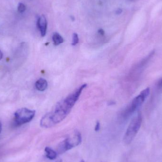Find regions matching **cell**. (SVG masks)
<instances>
[{
	"mask_svg": "<svg viewBox=\"0 0 162 162\" xmlns=\"http://www.w3.org/2000/svg\"><path fill=\"white\" fill-rule=\"evenodd\" d=\"M86 84H82L65 98L59 101L51 111L46 113L40 120V125L43 128H52L62 122L68 116L79 98Z\"/></svg>",
	"mask_w": 162,
	"mask_h": 162,
	"instance_id": "obj_1",
	"label": "cell"
},
{
	"mask_svg": "<svg viewBox=\"0 0 162 162\" xmlns=\"http://www.w3.org/2000/svg\"><path fill=\"white\" fill-rule=\"evenodd\" d=\"M150 88H147L135 97L121 114V118L122 120H127L132 115L135 111H136L142 106L150 94Z\"/></svg>",
	"mask_w": 162,
	"mask_h": 162,
	"instance_id": "obj_2",
	"label": "cell"
},
{
	"mask_svg": "<svg viewBox=\"0 0 162 162\" xmlns=\"http://www.w3.org/2000/svg\"><path fill=\"white\" fill-rule=\"evenodd\" d=\"M82 135L78 130H76L71 136L66 137L58 145L57 152L59 154H63L75 148L82 143Z\"/></svg>",
	"mask_w": 162,
	"mask_h": 162,
	"instance_id": "obj_3",
	"label": "cell"
},
{
	"mask_svg": "<svg viewBox=\"0 0 162 162\" xmlns=\"http://www.w3.org/2000/svg\"><path fill=\"white\" fill-rule=\"evenodd\" d=\"M142 121L141 113H139L133 118L128 126L123 137V141L125 144H129L134 139L141 127Z\"/></svg>",
	"mask_w": 162,
	"mask_h": 162,
	"instance_id": "obj_4",
	"label": "cell"
},
{
	"mask_svg": "<svg viewBox=\"0 0 162 162\" xmlns=\"http://www.w3.org/2000/svg\"><path fill=\"white\" fill-rule=\"evenodd\" d=\"M36 111L27 108L19 109L14 113V121L17 125L20 126L32 121L35 115Z\"/></svg>",
	"mask_w": 162,
	"mask_h": 162,
	"instance_id": "obj_5",
	"label": "cell"
},
{
	"mask_svg": "<svg viewBox=\"0 0 162 162\" xmlns=\"http://www.w3.org/2000/svg\"><path fill=\"white\" fill-rule=\"evenodd\" d=\"M37 25V27L40 31V34L42 37L45 36L47 30V21L45 16L42 15L38 19Z\"/></svg>",
	"mask_w": 162,
	"mask_h": 162,
	"instance_id": "obj_6",
	"label": "cell"
},
{
	"mask_svg": "<svg viewBox=\"0 0 162 162\" xmlns=\"http://www.w3.org/2000/svg\"><path fill=\"white\" fill-rule=\"evenodd\" d=\"M35 87L37 90L40 92H43L46 90L48 87L47 81L44 78H39L35 83Z\"/></svg>",
	"mask_w": 162,
	"mask_h": 162,
	"instance_id": "obj_7",
	"label": "cell"
},
{
	"mask_svg": "<svg viewBox=\"0 0 162 162\" xmlns=\"http://www.w3.org/2000/svg\"><path fill=\"white\" fill-rule=\"evenodd\" d=\"M45 152L46 158L50 160L56 159L57 156V152L50 147H45Z\"/></svg>",
	"mask_w": 162,
	"mask_h": 162,
	"instance_id": "obj_8",
	"label": "cell"
},
{
	"mask_svg": "<svg viewBox=\"0 0 162 162\" xmlns=\"http://www.w3.org/2000/svg\"><path fill=\"white\" fill-rule=\"evenodd\" d=\"M52 40L54 46H58L64 42V39L59 33L57 32L54 33L52 36Z\"/></svg>",
	"mask_w": 162,
	"mask_h": 162,
	"instance_id": "obj_9",
	"label": "cell"
},
{
	"mask_svg": "<svg viewBox=\"0 0 162 162\" xmlns=\"http://www.w3.org/2000/svg\"><path fill=\"white\" fill-rule=\"evenodd\" d=\"M79 42V39L78 37V34L77 33H73L72 36V45L73 46H75L76 45L78 44Z\"/></svg>",
	"mask_w": 162,
	"mask_h": 162,
	"instance_id": "obj_10",
	"label": "cell"
},
{
	"mask_svg": "<svg viewBox=\"0 0 162 162\" xmlns=\"http://www.w3.org/2000/svg\"><path fill=\"white\" fill-rule=\"evenodd\" d=\"M26 6L23 3H20L18 5V11L20 13H23L26 10Z\"/></svg>",
	"mask_w": 162,
	"mask_h": 162,
	"instance_id": "obj_11",
	"label": "cell"
},
{
	"mask_svg": "<svg viewBox=\"0 0 162 162\" xmlns=\"http://www.w3.org/2000/svg\"><path fill=\"white\" fill-rule=\"evenodd\" d=\"M100 129H101V124L99 121H97L96 122V124L95 126L94 130L96 132H98L99 131Z\"/></svg>",
	"mask_w": 162,
	"mask_h": 162,
	"instance_id": "obj_12",
	"label": "cell"
},
{
	"mask_svg": "<svg viewBox=\"0 0 162 162\" xmlns=\"http://www.w3.org/2000/svg\"><path fill=\"white\" fill-rule=\"evenodd\" d=\"M98 33L100 35H101L102 36L104 35V34H105L104 30L103 29H102V28H100L99 30L98 31Z\"/></svg>",
	"mask_w": 162,
	"mask_h": 162,
	"instance_id": "obj_13",
	"label": "cell"
},
{
	"mask_svg": "<svg viewBox=\"0 0 162 162\" xmlns=\"http://www.w3.org/2000/svg\"><path fill=\"white\" fill-rule=\"evenodd\" d=\"M158 87L159 88H162V78L159 81L158 83Z\"/></svg>",
	"mask_w": 162,
	"mask_h": 162,
	"instance_id": "obj_14",
	"label": "cell"
},
{
	"mask_svg": "<svg viewBox=\"0 0 162 162\" xmlns=\"http://www.w3.org/2000/svg\"><path fill=\"white\" fill-rule=\"evenodd\" d=\"M122 9L121 8L118 9L116 11V13L117 14H120L122 13Z\"/></svg>",
	"mask_w": 162,
	"mask_h": 162,
	"instance_id": "obj_15",
	"label": "cell"
},
{
	"mask_svg": "<svg viewBox=\"0 0 162 162\" xmlns=\"http://www.w3.org/2000/svg\"><path fill=\"white\" fill-rule=\"evenodd\" d=\"M2 57H3V54H2V52L1 50H0V60L2 59Z\"/></svg>",
	"mask_w": 162,
	"mask_h": 162,
	"instance_id": "obj_16",
	"label": "cell"
},
{
	"mask_svg": "<svg viewBox=\"0 0 162 162\" xmlns=\"http://www.w3.org/2000/svg\"><path fill=\"white\" fill-rule=\"evenodd\" d=\"M1 129H2V124H1V121H0V133L1 132Z\"/></svg>",
	"mask_w": 162,
	"mask_h": 162,
	"instance_id": "obj_17",
	"label": "cell"
},
{
	"mask_svg": "<svg viewBox=\"0 0 162 162\" xmlns=\"http://www.w3.org/2000/svg\"><path fill=\"white\" fill-rule=\"evenodd\" d=\"M70 17H71V19L73 21V20H75V18H74L73 16H71Z\"/></svg>",
	"mask_w": 162,
	"mask_h": 162,
	"instance_id": "obj_18",
	"label": "cell"
},
{
	"mask_svg": "<svg viewBox=\"0 0 162 162\" xmlns=\"http://www.w3.org/2000/svg\"><path fill=\"white\" fill-rule=\"evenodd\" d=\"M56 162H62V161L61 160H57V161H56Z\"/></svg>",
	"mask_w": 162,
	"mask_h": 162,
	"instance_id": "obj_19",
	"label": "cell"
},
{
	"mask_svg": "<svg viewBox=\"0 0 162 162\" xmlns=\"http://www.w3.org/2000/svg\"><path fill=\"white\" fill-rule=\"evenodd\" d=\"M81 162H84V160H82V161H81Z\"/></svg>",
	"mask_w": 162,
	"mask_h": 162,
	"instance_id": "obj_20",
	"label": "cell"
}]
</instances>
